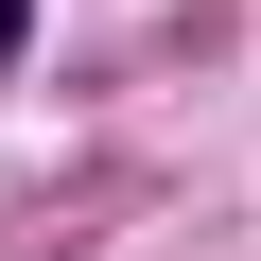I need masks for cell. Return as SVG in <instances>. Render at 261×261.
I'll list each match as a JSON object with an SVG mask.
<instances>
[{
	"instance_id": "cell-1",
	"label": "cell",
	"mask_w": 261,
	"mask_h": 261,
	"mask_svg": "<svg viewBox=\"0 0 261 261\" xmlns=\"http://www.w3.org/2000/svg\"><path fill=\"white\" fill-rule=\"evenodd\" d=\"M18 35H35V0H0V70H18Z\"/></svg>"
}]
</instances>
